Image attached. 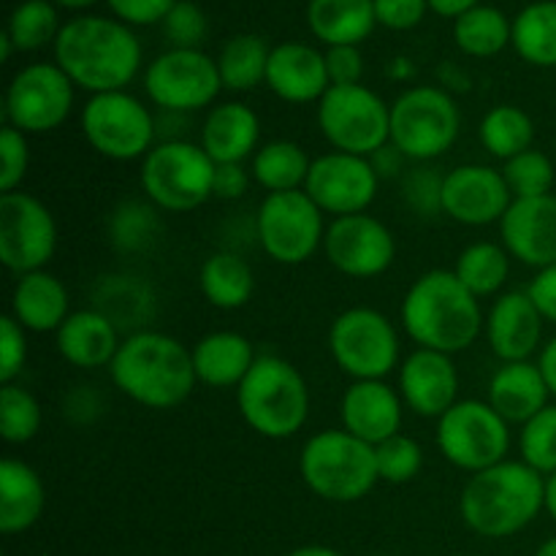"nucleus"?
I'll return each mask as SVG.
<instances>
[{
  "label": "nucleus",
  "mask_w": 556,
  "mask_h": 556,
  "mask_svg": "<svg viewBox=\"0 0 556 556\" xmlns=\"http://www.w3.org/2000/svg\"><path fill=\"white\" fill-rule=\"evenodd\" d=\"M54 63L81 90H125L141 68V43L125 22L106 16H76L54 41Z\"/></svg>",
  "instance_id": "obj_1"
},
{
  "label": "nucleus",
  "mask_w": 556,
  "mask_h": 556,
  "mask_svg": "<svg viewBox=\"0 0 556 556\" xmlns=\"http://www.w3.org/2000/svg\"><path fill=\"white\" fill-rule=\"evenodd\" d=\"M400 315L407 337L418 348L448 356L467 351L486 329L478 296L448 269H432L418 277L402 299Z\"/></svg>",
  "instance_id": "obj_2"
},
{
  "label": "nucleus",
  "mask_w": 556,
  "mask_h": 556,
  "mask_svg": "<svg viewBox=\"0 0 556 556\" xmlns=\"http://www.w3.org/2000/svg\"><path fill=\"white\" fill-rule=\"evenodd\" d=\"M109 372L125 396L150 410H174L199 383L193 353L163 331L125 337Z\"/></svg>",
  "instance_id": "obj_3"
},
{
  "label": "nucleus",
  "mask_w": 556,
  "mask_h": 556,
  "mask_svg": "<svg viewBox=\"0 0 556 556\" xmlns=\"http://www.w3.org/2000/svg\"><path fill=\"white\" fill-rule=\"evenodd\" d=\"M546 508V476L525 462H500L476 472L462 489L459 510L476 535L510 538L527 530Z\"/></svg>",
  "instance_id": "obj_4"
},
{
  "label": "nucleus",
  "mask_w": 556,
  "mask_h": 556,
  "mask_svg": "<svg viewBox=\"0 0 556 556\" xmlns=\"http://www.w3.org/2000/svg\"><path fill=\"white\" fill-rule=\"evenodd\" d=\"M244 424L261 438L288 440L307 424L309 389L304 375L280 356L255 358L253 369L237 389Z\"/></svg>",
  "instance_id": "obj_5"
},
{
  "label": "nucleus",
  "mask_w": 556,
  "mask_h": 556,
  "mask_svg": "<svg viewBox=\"0 0 556 556\" xmlns=\"http://www.w3.org/2000/svg\"><path fill=\"white\" fill-rule=\"evenodd\" d=\"M299 472L313 494L329 503H358L378 486L375 445L345 429H326L304 443Z\"/></svg>",
  "instance_id": "obj_6"
},
{
  "label": "nucleus",
  "mask_w": 556,
  "mask_h": 556,
  "mask_svg": "<svg viewBox=\"0 0 556 556\" xmlns=\"http://www.w3.org/2000/svg\"><path fill=\"white\" fill-rule=\"evenodd\" d=\"M215 161L193 141H157L141 161L139 182L147 199L163 212H193L212 199Z\"/></svg>",
  "instance_id": "obj_7"
},
{
  "label": "nucleus",
  "mask_w": 556,
  "mask_h": 556,
  "mask_svg": "<svg viewBox=\"0 0 556 556\" xmlns=\"http://www.w3.org/2000/svg\"><path fill=\"white\" fill-rule=\"evenodd\" d=\"M462 114L440 87H410L391 103V144L407 161L427 163L445 155L459 139Z\"/></svg>",
  "instance_id": "obj_8"
},
{
  "label": "nucleus",
  "mask_w": 556,
  "mask_h": 556,
  "mask_svg": "<svg viewBox=\"0 0 556 556\" xmlns=\"http://www.w3.org/2000/svg\"><path fill=\"white\" fill-rule=\"evenodd\" d=\"M318 128L337 152L372 157L391 141V106L364 85L329 87L318 101Z\"/></svg>",
  "instance_id": "obj_9"
},
{
  "label": "nucleus",
  "mask_w": 556,
  "mask_h": 556,
  "mask_svg": "<svg viewBox=\"0 0 556 556\" xmlns=\"http://www.w3.org/2000/svg\"><path fill=\"white\" fill-rule=\"evenodd\" d=\"M81 134L87 144L109 161H144L155 147L157 119L130 92H101L81 109Z\"/></svg>",
  "instance_id": "obj_10"
},
{
  "label": "nucleus",
  "mask_w": 556,
  "mask_h": 556,
  "mask_svg": "<svg viewBox=\"0 0 556 556\" xmlns=\"http://www.w3.org/2000/svg\"><path fill=\"white\" fill-rule=\"evenodd\" d=\"M329 351L353 380H383L400 367V334L372 307H351L337 315L329 329Z\"/></svg>",
  "instance_id": "obj_11"
},
{
  "label": "nucleus",
  "mask_w": 556,
  "mask_h": 556,
  "mask_svg": "<svg viewBox=\"0 0 556 556\" xmlns=\"http://www.w3.org/2000/svg\"><path fill=\"white\" fill-rule=\"evenodd\" d=\"M438 445L445 462L476 476L505 462L510 424L489 402L459 400L438 418Z\"/></svg>",
  "instance_id": "obj_12"
},
{
  "label": "nucleus",
  "mask_w": 556,
  "mask_h": 556,
  "mask_svg": "<svg viewBox=\"0 0 556 556\" xmlns=\"http://www.w3.org/2000/svg\"><path fill=\"white\" fill-rule=\"evenodd\" d=\"M255 233L271 261L299 266L324 248V212L304 190L269 193L258 206Z\"/></svg>",
  "instance_id": "obj_13"
},
{
  "label": "nucleus",
  "mask_w": 556,
  "mask_h": 556,
  "mask_svg": "<svg viewBox=\"0 0 556 556\" xmlns=\"http://www.w3.org/2000/svg\"><path fill=\"white\" fill-rule=\"evenodd\" d=\"M74 87L58 63L25 65L5 90V123L25 136L52 134L71 117Z\"/></svg>",
  "instance_id": "obj_14"
},
{
  "label": "nucleus",
  "mask_w": 556,
  "mask_h": 556,
  "mask_svg": "<svg viewBox=\"0 0 556 556\" xmlns=\"http://www.w3.org/2000/svg\"><path fill=\"white\" fill-rule=\"evenodd\" d=\"M144 90L163 112H199L220 96V68L201 49H168L147 68Z\"/></svg>",
  "instance_id": "obj_15"
},
{
  "label": "nucleus",
  "mask_w": 556,
  "mask_h": 556,
  "mask_svg": "<svg viewBox=\"0 0 556 556\" xmlns=\"http://www.w3.org/2000/svg\"><path fill=\"white\" fill-rule=\"evenodd\" d=\"M58 253V223L30 193L0 195V261L16 277L41 271Z\"/></svg>",
  "instance_id": "obj_16"
},
{
  "label": "nucleus",
  "mask_w": 556,
  "mask_h": 556,
  "mask_svg": "<svg viewBox=\"0 0 556 556\" xmlns=\"http://www.w3.org/2000/svg\"><path fill=\"white\" fill-rule=\"evenodd\" d=\"M324 250L329 264L345 277L372 280L391 269L396 242L383 220L362 212V215L334 217L326 228Z\"/></svg>",
  "instance_id": "obj_17"
},
{
  "label": "nucleus",
  "mask_w": 556,
  "mask_h": 556,
  "mask_svg": "<svg viewBox=\"0 0 556 556\" xmlns=\"http://www.w3.org/2000/svg\"><path fill=\"white\" fill-rule=\"evenodd\" d=\"M378 188L380 177L375 174L369 157L337 150L315 157L304 182V193L318 204V210L334 217L367 212L378 195Z\"/></svg>",
  "instance_id": "obj_18"
},
{
  "label": "nucleus",
  "mask_w": 556,
  "mask_h": 556,
  "mask_svg": "<svg viewBox=\"0 0 556 556\" xmlns=\"http://www.w3.org/2000/svg\"><path fill=\"white\" fill-rule=\"evenodd\" d=\"M510 204L514 195L497 168L465 163L443 177V212L462 226L500 223Z\"/></svg>",
  "instance_id": "obj_19"
},
{
  "label": "nucleus",
  "mask_w": 556,
  "mask_h": 556,
  "mask_svg": "<svg viewBox=\"0 0 556 556\" xmlns=\"http://www.w3.org/2000/svg\"><path fill=\"white\" fill-rule=\"evenodd\" d=\"M500 237L508 255L538 271L556 264V195L514 199L500 220Z\"/></svg>",
  "instance_id": "obj_20"
},
{
  "label": "nucleus",
  "mask_w": 556,
  "mask_h": 556,
  "mask_svg": "<svg viewBox=\"0 0 556 556\" xmlns=\"http://www.w3.org/2000/svg\"><path fill=\"white\" fill-rule=\"evenodd\" d=\"M400 396L416 416L440 418L459 402V372L448 353L418 348L400 367Z\"/></svg>",
  "instance_id": "obj_21"
},
{
  "label": "nucleus",
  "mask_w": 556,
  "mask_h": 556,
  "mask_svg": "<svg viewBox=\"0 0 556 556\" xmlns=\"http://www.w3.org/2000/svg\"><path fill=\"white\" fill-rule=\"evenodd\" d=\"M402 396L386 380H353L340 402L342 429L369 445H380L402 429Z\"/></svg>",
  "instance_id": "obj_22"
},
{
  "label": "nucleus",
  "mask_w": 556,
  "mask_h": 556,
  "mask_svg": "<svg viewBox=\"0 0 556 556\" xmlns=\"http://www.w3.org/2000/svg\"><path fill=\"white\" fill-rule=\"evenodd\" d=\"M486 340L503 364L530 362L543 340V315L527 291H508L492 304L486 318Z\"/></svg>",
  "instance_id": "obj_23"
},
{
  "label": "nucleus",
  "mask_w": 556,
  "mask_h": 556,
  "mask_svg": "<svg viewBox=\"0 0 556 556\" xmlns=\"http://www.w3.org/2000/svg\"><path fill=\"white\" fill-rule=\"evenodd\" d=\"M266 85L277 98L288 103H315L331 87L326 71V54L307 43L288 41L271 49Z\"/></svg>",
  "instance_id": "obj_24"
},
{
  "label": "nucleus",
  "mask_w": 556,
  "mask_h": 556,
  "mask_svg": "<svg viewBox=\"0 0 556 556\" xmlns=\"http://www.w3.org/2000/svg\"><path fill=\"white\" fill-rule=\"evenodd\" d=\"M54 345L71 367L101 369L112 367L123 340L106 313L79 309V313H71L65 324L54 331Z\"/></svg>",
  "instance_id": "obj_25"
},
{
  "label": "nucleus",
  "mask_w": 556,
  "mask_h": 556,
  "mask_svg": "<svg viewBox=\"0 0 556 556\" xmlns=\"http://www.w3.org/2000/svg\"><path fill=\"white\" fill-rule=\"evenodd\" d=\"M261 119L250 106L237 101L220 103L206 114L201 125V147L206 155L220 163H244L258 152Z\"/></svg>",
  "instance_id": "obj_26"
},
{
  "label": "nucleus",
  "mask_w": 556,
  "mask_h": 556,
  "mask_svg": "<svg viewBox=\"0 0 556 556\" xmlns=\"http://www.w3.org/2000/svg\"><path fill=\"white\" fill-rule=\"evenodd\" d=\"M11 318L25 331L49 334L58 331L71 315V299L63 282L47 269L16 277L11 291Z\"/></svg>",
  "instance_id": "obj_27"
},
{
  "label": "nucleus",
  "mask_w": 556,
  "mask_h": 556,
  "mask_svg": "<svg viewBox=\"0 0 556 556\" xmlns=\"http://www.w3.org/2000/svg\"><path fill=\"white\" fill-rule=\"evenodd\" d=\"M546 378L541 367L532 362L503 364L489 380V405L500 413L508 424H521L525 427L530 418L548 407Z\"/></svg>",
  "instance_id": "obj_28"
},
{
  "label": "nucleus",
  "mask_w": 556,
  "mask_h": 556,
  "mask_svg": "<svg viewBox=\"0 0 556 556\" xmlns=\"http://www.w3.org/2000/svg\"><path fill=\"white\" fill-rule=\"evenodd\" d=\"M193 369L199 383L210 389H233L248 378L255 364L253 342L239 331H212L195 342Z\"/></svg>",
  "instance_id": "obj_29"
},
{
  "label": "nucleus",
  "mask_w": 556,
  "mask_h": 556,
  "mask_svg": "<svg viewBox=\"0 0 556 556\" xmlns=\"http://www.w3.org/2000/svg\"><path fill=\"white\" fill-rule=\"evenodd\" d=\"M47 489L41 476L22 459L0 462V532L20 535L41 519Z\"/></svg>",
  "instance_id": "obj_30"
},
{
  "label": "nucleus",
  "mask_w": 556,
  "mask_h": 556,
  "mask_svg": "<svg viewBox=\"0 0 556 556\" xmlns=\"http://www.w3.org/2000/svg\"><path fill=\"white\" fill-rule=\"evenodd\" d=\"M307 22L326 47H358L378 25L375 0H309Z\"/></svg>",
  "instance_id": "obj_31"
},
{
  "label": "nucleus",
  "mask_w": 556,
  "mask_h": 556,
  "mask_svg": "<svg viewBox=\"0 0 556 556\" xmlns=\"http://www.w3.org/2000/svg\"><path fill=\"white\" fill-rule=\"evenodd\" d=\"M201 293L217 309H239L253 299L255 275L239 253L223 250L210 255L199 275Z\"/></svg>",
  "instance_id": "obj_32"
},
{
  "label": "nucleus",
  "mask_w": 556,
  "mask_h": 556,
  "mask_svg": "<svg viewBox=\"0 0 556 556\" xmlns=\"http://www.w3.org/2000/svg\"><path fill=\"white\" fill-rule=\"evenodd\" d=\"M309 168H313V161L307 152L296 141L280 139L258 147L250 174L269 193H288V190H304Z\"/></svg>",
  "instance_id": "obj_33"
},
{
  "label": "nucleus",
  "mask_w": 556,
  "mask_h": 556,
  "mask_svg": "<svg viewBox=\"0 0 556 556\" xmlns=\"http://www.w3.org/2000/svg\"><path fill=\"white\" fill-rule=\"evenodd\" d=\"M510 43L521 60L538 68L556 65V0L530 3L510 27Z\"/></svg>",
  "instance_id": "obj_34"
},
{
  "label": "nucleus",
  "mask_w": 556,
  "mask_h": 556,
  "mask_svg": "<svg viewBox=\"0 0 556 556\" xmlns=\"http://www.w3.org/2000/svg\"><path fill=\"white\" fill-rule=\"evenodd\" d=\"M271 49L261 36H233L231 41L223 47L220 58H217V68H220V79L226 90L248 92L266 81V68H269Z\"/></svg>",
  "instance_id": "obj_35"
},
{
  "label": "nucleus",
  "mask_w": 556,
  "mask_h": 556,
  "mask_svg": "<svg viewBox=\"0 0 556 556\" xmlns=\"http://www.w3.org/2000/svg\"><path fill=\"white\" fill-rule=\"evenodd\" d=\"M456 277L472 296H494L508 282L510 255L494 242H472L456 258Z\"/></svg>",
  "instance_id": "obj_36"
},
{
  "label": "nucleus",
  "mask_w": 556,
  "mask_h": 556,
  "mask_svg": "<svg viewBox=\"0 0 556 556\" xmlns=\"http://www.w3.org/2000/svg\"><path fill=\"white\" fill-rule=\"evenodd\" d=\"M532 139H535V125H532L530 114L521 112L519 106L503 103L483 114L481 144L486 147L489 155L510 161V157L532 150Z\"/></svg>",
  "instance_id": "obj_37"
},
{
  "label": "nucleus",
  "mask_w": 556,
  "mask_h": 556,
  "mask_svg": "<svg viewBox=\"0 0 556 556\" xmlns=\"http://www.w3.org/2000/svg\"><path fill=\"white\" fill-rule=\"evenodd\" d=\"M510 22L494 5H476L456 20V47L472 58H494L510 43Z\"/></svg>",
  "instance_id": "obj_38"
},
{
  "label": "nucleus",
  "mask_w": 556,
  "mask_h": 556,
  "mask_svg": "<svg viewBox=\"0 0 556 556\" xmlns=\"http://www.w3.org/2000/svg\"><path fill=\"white\" fill-rule=\"evenodd\" d=\"M58 11L49 0H25L11 11V20L5 33H9L11 43L16 52H36V49L47 47L49 41H58L60 36Z\"/></svg>",
  "instance_id": "obj_39"
},
{
  "label": "nucleus",
  "mask_w": 556,
  "mask_h": 556,
  "mask_svg": "<svg viewBox=\"0 0 556 556\" xmlns=\"http://www.w3.org/2000/svg\"><path fill=\"white\" fill-rule=\"evenodd\" d=\"M43 413L36 396L22 386L9 383L0 391V434L5 443H30L41 432Z\"/></svg>",
  "instance_id": "obj_40"
},
{
  "label": "nucleus",
  "mask_w": 556,
  "mask_h": 556,
  "mask_svg": "<svg viewBox=\"0 0 556 556\" xmlns=\"http://www.w3.org/2000/svg\"><path fill=\"white\" fill-rule=\"evenodd\" d=\"M503 177L514 199H538L552 193L556 172L552 157L543 155L541 150H527L505 161Z\"/></svg>",
  "instance_id": "obj_41"
},
{
  "label": "nucleus",
  "mask_w": 556,
  "mask_h": 556,
  "mask_svg": "<svg viewBox=\"0 0 556 556\" xmlns=\"http://www.w3.org/2000/svg\"><path fill=\"white\" fill-rule=\"evenodd\" d=\"M521 462L538 470L541 476L556 472V405L538 413L535 418L521 427L519 438Z\"/></svg>",
  "instance_id": "obj_42"
},
{
  "label": "nucleus",
  "mask_w": 556,
  "mask_h": 556,
  "mask_svg": "<svg viewBox=\"0 0 556 556\" xmlns=\"http://www.w3.org/2000/svg\"><path fill=\"white\" fill-rule=\"evenodd\" d=\"M375 465H378L380 481L386 483H410L424 467V451L407 434H394L386 443L375 445Z\"/></svg>",
  "instance_id": "obj_43"
},
{
  "label": "nucleus",
  "mask_w": 556,
  "mask_h": 556,
  "mask_svg": "<svg viewBox=\"0 0 556 556\" xmlns=\"http://www.w3.org/2000/svg\"><path fill=\"white\" fill-rule=\"evenodd\" d=\"M30 166V147L27 136L5 125L0 130V195L16 193Z\"/></svg>",
  "instance_id": "obj_44"
},
{
  "label": "nucleus",
  "mask_w": 556,
  "mask_h": 556,
  "mask_svg": "<svg viewBox=\"0 0 556 556\" xmlns=\"http://www.w3.org/2000/svg\"><path fill=\"white\" fill-rule=\"evenodd\" d=\"M163 33L174 49H199L206 38V16L190 0H177L168 16L163 20Z\"/></svg>",
  "instance_id": "obj_45"
},
{
  "label": "nucleus",
  "mask_w": 556,
  "mask_h": 556,
  "mask_svg": "<svg viewBox=\"0 0 556 556\" xmlns=\"http://www.w3.org/2000/svg\"><path fill=\"white\" fill-rule=\"evenodd\" d=\"M27 362V334L11 315L0 320V380L14 383Z\"/></svg>",
  "instance_id": "obj_46"
},
{
  "label": "nucleus",
  "mask_w": 556,
  "mask_h": 556,
  "mask_svg": "<svg viewBox=\"0 0 556 556\" xmlns=\"http://www.w3.org/2000/svg\"><path fill=\"white\" fill-rule=\"evenodd\" d=\"M405 199L421 215H434L443 212V177L432 172V168H416L405 177Z\"/></svg>",
  "instance_id": "obj_47"
},
{
  "label": "nucleus",
  "mask_w": 556,
  "mask_h": 556,
  "mask_svg": "<svg viewBox=\"0 0 556 556\" xmlns=\"http://www.w3.org/2000/svg\"><path fill=\"white\" fill-rule=\"evenodd\" d=\"M429 0H375V16L378 25L389 30H410L424 20Z\"/></svg>",
  "instance_id": "obj_48"
},
{
  "label": "nucleus",
  "mask_w": 556,
  "mask_h": 556,
  "mask_svg": "<svg viewBox=\"0 0 556 556\" xmlns=\"http://www.w3.org/2000/svg\"><path fill=\"white\" fill-rule=\"evenodd\" d=\"M326 71H329L331 87L362 85L364 58L358 47H329L326 49Z\"/></svg>",
  "instance_id": "obj_49"
},
{
  "label": "nucleus",
  "mask_w": 556,
  "mask_h": 556,
  "mask_svg": "<svg viewBox=\"0 0 556 556\" xmlns=\"http://www.w3.org/2000/svg\"><path fill=\"white\" fill-rule=\"evenodd\" d=\"M106 3L125 25H155L166 20L177 0H106Z\"/></svg>",
  "instance_id": "obj_50"
},
{
  "label": "nucleus",
  "mask_w": 556,
  "mask_h": 556,
  "mask_svg": "<svg viewBox=\"0 0 556 556\" xmlns=\"http://www.w3.org/2000/svg\"><path fill=\"white\" fill-rule=\"evenodd\" d=\"M530 299L535 302L538 313L543 315V320L556 326V264L546 266L535 275V280L527 288Z\"/></svg>",
  "instance_id": "obj_51"
},
{
  "label": "nucleus",
  "mask_w": 556,
  "mask_h": 556,
  "mask_svg": "<svg viewBox=\"0 0 556 556\" xmlns=\"http://www.w3.org/2000/svg\"><path fill=\"white\" fill-rule=\"evenodd\" d=\"M250 177H253V174L244 172L242 163H220V166L215 168V190H212V193H215L217 199L226 201L239 199V195L248 193Z\"/></svg>",
  "instance_id": "obj_52"
},
{
  "label": "nucleus",
  "mask_w": 556,
  "mask_h": 556,
  "mask_svg": "<svg viewBox=\"0 0 556 556\" xmlns=\"http://www.w3.org/2000/svg\"><path fill=\"white\" fill-rule=\"evenodd\" d=\"M407 157L402 155L400 150H396L394 144H386V147H380L378 152H375L372 157H369V163H372V168H375V174H378L380 179H389V177H396V174L402 172V163H405Z\"/></svg>",
  "instance_id": "obj_53"
},
{
  "label": "nucleus",
  "mask_w": 556,
  "mask_h": 556,
  "mask_svg": "<svg viewBox=\"0 0 556 556\" xmlns=\"http://www.w3.org/2000/svg\"><path fill=\"white\" fill-rule=\"evenodd\" d=\"M538 367H541L543 378H546L552 396H556V337H552V340L543 345L541 358H538Z\"/></svg>",
  "instance_id": "obj_54"
},
{
  "label": "nucleus",
  "mask_w": 556,
  "mask_h": 556,
  "mask_svg": "<svg viewBox=\"0 0 556 556\" xmlns=\"http://www.w3.org/2000/svg\"><path fill=\"white\" fill-rule=\"evenodd\" d=\"M478 5V0H429V9L440 16H454L459 20L462 14L472 11Z\"/></svg>",
  "instance_id": "obj_55"
},
{
  "label": "nucleus",
  "mask_w": 556,
  "mask_h": 556,
  "mask_svg": "<svg viewBox=\"0 0 556 556\" xmlns=\"http://www.w3.org/2000/svg\"><path fill=\"white\" fill-rule=\"evenodd\" d=\"M286 556H342V554L329 546H302V548H293V552H288Z\"/></svg>",
  "instance_id": "obj_56"
},
{
  "label": "nucleus",
  "mask_w": 556,
  "mask_h": 556,
  "mask_svg": "<svg viewBox=\"0 0 556 556\" xmlns=\"http://www.w3.org/2000/svg\"><path fill=\"white\" fill-rule=\"evenodd\" d=\"M546 510H548V516L556 521V472L546 476Z\"/></svg>",
  "instance_id": "obj_57"
},
{
  "label": "nucleus",
  "mask_w": 556,
  "mask_h": 556,
  "mask_svg": "<svg viewBox=\"0 0 556 556\" xmlns=\"http://www.w3.org/2000/svg\"><path fill=\"white\" fill-rule=\"evenodd\" d=\"M11 52H14V43H11V38H9V33L3 30V36H0V60H9L11 58Z\"/></svg>",
  "instance_id": "obj_58"
},
{
  "label": "nucleus",
  "mask_w": 556,
  "mask_h": 556,
  "mask_svg": "<svg viewBox=\"0 0 556 556\" xmlns=\"http://www.w3.org/2000/svg\"><path fill=\"white\" fill-rule=\"evenodd\" d=\"M58 5H65V9H87V5H92L96 0H54Z\"/></svg>",
  "instance_id": "obj_59"
},
{
  "label": "nucleus",
  "mask_w": 556,
  "mask_h": 556,
  "mask_svg": "<svg viewBox=\"0 0 556 556\" xmlns=\"http://www.w3.org/2000/svg\"><path fill=\"white\" fill-rule=\"evenodd\" d=\"M535 556H556V538L543 543V546L535 552Z\"/></svg>",
  "instance_id": "obj_60"
},
{
  "label": "nucleus",
  "mask_w": 556,
  "mask_h": 556,
  "mask_svg": "<svg viewBox=\"0 0 556 556\" xmlns=\"http://www.w3.org/2000/svg\"><path fill=\"white\" fill-rule=\"evenodd\" d=\"M375 556H383V554H375Z\"/></svg>",
  "instance_id": "obj_61"
}]
</instances>
